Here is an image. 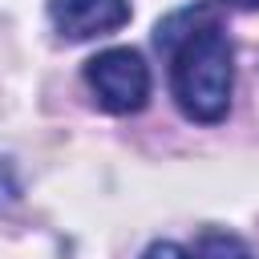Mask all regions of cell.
I'll return each instance as SVG.
<instances>
[{"label":"cell","mask_w":259,"mask_h":259,"mask_svg":"<svg viewBox=\"0 0 259 259\" xmlns=\"http://www.w3.org/2000/svg\"><path fill=\"white\" fill-rule=\"evenodd\" d=\"M190 259H255V255H251V247H247L239 235L206 231V235L190 247Z\"/></svg>","instance_id":"cell-4"},{"label":"cell","mask_w":259,"mask_h":259,"mask_svg":"<svg viewBox=\"0 0 259 259\" xmlns=\"http://www.w3.org/2000/svg\"><path fill=\"white\" fill-rule=\"evenodd\" d=\"M142 259H190V247H182V243H170V239H162V243H150Z\"/></svg>","instance_id":"cell-5"},{"label":"cell","mask_w":259,"mask_h":259,"mask_svg":"<svg viewBox=\"0 0 259 259\" xmlns=\"http://www.w3.org/2000/svg\"><path fill=\"white\" fill-rule=\"evenodd\" d=\"M49 20L65 40L109 36L130 20L125 0H49Z\"/></svg>","instance_id":"cell-3"},{"label":"cell","mask_w":259,"mask_h":259,"mask_svg":"<svg viewBox=\"0 0 259 259\" xmlns=\"http://www.w3.org/2000/svg\"><path fill=\"white\" fill-rule=\"evenodd\" d=\"M158 49L170 57V89L190 121H223L235 89V49L206 8L174 12L158 24Z\"/></svg>","instance_id":"cell-1"},{"label":"cell","mask_w":259,"mask_h":259,"mask_svg":"<svg viewBox=\"0 0 259 259\" xmlns=\"http://www.w3.org/2000/svg\"><path fill=\"white\" fill-rule=\"evenodd\" d=\"M219 4H231V8H259V0H219Z\"/></svg>","instance_id":"cell-6"},{"label":"cell","mask_w":259,"mask_h":259,"mask_svg":"<svg viewBox=\"0 0 259 259\" xmlns=\"http://www.w3.org/2000/svg\"><path fill=\"white\" fill-rule=\"evenodd\" d=\"M85 85L109 113H138L150 101V65L134 49H105L85 61Z\"/></svg>","instance_id":"cell-2"}]
</instances>
